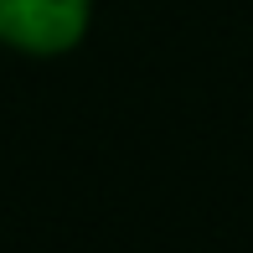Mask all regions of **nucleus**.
Returning a JSON list of instances; mask_svg holds the SVG:
<instances>
[{"instance_id": "nucleus-1", "label": "nucleus", "mask_w": 253, "mask_h": 253, "mask_svg": "<svg viewBox=\"0 0 253 253\" xmlns=\"http://www.w3.org/2000/svg\"><path fill=\"white\" fill-rule=\"evenodd\" d=\"M93 21V0H0V47L57 57L78 47Z\"/></svg>"}]
</instances>
